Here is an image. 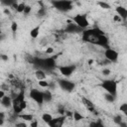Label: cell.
<instances>
[{"instance_id":"6da1fadb","label":"cell","mask_w":127,"mask_h":127,"mask_svg":"<svg viewBox=\"0 0 127 127\" xmlns=\"http://www.w3.org/2000/svg\"><path fill=\"white\" fill-rule=\"evenodd\" d=\"M82 40L92 45L100 46L102 48L109 49L108 46V38L104 35V33L98 28H92L88 30H84L82 32Z\"/></svg>"},{"instance_id":"7a4b0ae2","label":"cell","mask_w":127,"mask_h":127,"mask_svg":"<svg viewBox=\"0 0 127 127\" xmlns=\"http://www.w3.org/2000/svg\"><path fill=\"white\" fill-rule=\"evenodd\" d=\"M13 111L16 114H20L26 107H27V102L25 101V95L24 92H20L13 98V103H12Z\"/></svg>"},{"instance_id":"3957f363","label":"cell","mask_w":127,"mask_h":127,"mask_svg":"<svg viewBox=\"0 0 127 127\" xmlns=\"http://www.w3.org/2000/svg\"><path fill=\"white\" fill-rule=\"evenodd\" d=\"M101 86L103 87V89L106 90L107 93L116 96L117 93V82L113 79H104L101 83Z\"/></svg>"},{"instance_id":"277c9868","label":"cell","mask_w":127,"mask_h":127,"mask_svg":"<svg viewBox=\"0 0 127 127\" xmlns=\"http://www.w3.org/2000/svg\"><path fill=\"white\" fill-rule=\"evenodd\" d=\"M52 4L54 5V7L60 11H68L70 9H72V3L71 1H53Z\"/></svg>"},{"instance_id":"5b68a950","label":"cell","mask_w":127,"mask_h":127,"mask_svg":"<svg viewBox=\"0 0 127 127\" xmlns=\"http://www.w3.org/2000/svg\"><path fill=\"white\" fill-rule=\"evenodd\" d=\"M72 21L74 22V24H76L80 29H85L88 27L89 23H88V20L86 18L85 15H80V14H77L75 15L73 18H72Z\"/></svg>"},{"instance_id":"8992f818","label":"cell","mask_w":127,"mask_h":127,"mask_svg":"<svg viewBox=\"0 0 127 127\" xmlns=\"http://www.w3.org/2000/svg\"><path fill=\"white\" fill-rule=\"evenodd\" d=\"M30 97L39 105H42L44 102V96H43V91H40L36 88L31 89L30 91Z\"/></svg>"},{"instance_id":"52a82bcc","label":"cell","mask_w":127,"mask_h":127,"mask_svg":"<svg viewBox=\"0 0 127 127\" xmlns=\"http://www.w3.org/2000/svg\"><path fill=\"white\" fill-rule=\"evenodd\" d=\"M58 83L62 89H64V91H67V92H71L75 87V84L72 81L67 80V79H59Z\"/></svg>"},{"instance_id":"ba28073f","label":"cell","mask_w":127,"mask_h":127,"mask_svg":"<svg viewBox=\"0 0 127 127\" xmlns=\"http://www.w3.org/2000/svg\"><path fill=\"white\" fill-rule=\"evenodd\" d=\"M75 68H76V66L74 64H67V65H61V66H59L60 72L64 76H66V77L70 76L73 73V71L75 70Z\"/></svg>"},{"instance_id":"9c48e42d","label":"cell","mask_w":127,"mask_h":127,"mask_svg":"<svg viewBox=\"0 0 127 127\" xmlns=\"http://www.w3.org/2000/svg\"><path fill=\"white\" fill-rule=\"evenodd\" d=\"M118 53L115 51V50H113V49H111V48H109V49H106L105 51H104V57H105V59L107 60V61H109L110 63H115L117 60H118Z\"/></svg>"},{"instance_id":"30bf717a","label":"cell","mask_w":127,"mask_h":127,"mask_svg":"<svg viewBox=\"0 0 127 127\" xmlns=\"http://www.w3.org/2000/svg\"><path fill=\"white\" fill-rule=\"evenodd\" d=\"M64 119H65V115H61V116H58V117H54L53 120L48 125H49V127H63Z\"/></svg>"},{"instance_id":"8fae6325","label":"cell","mask_w":127,"mask_h":127,"mask_svg":"<svg viewBox=\"0 0 127 127\" xmlns=\"http://www.w3.org/2000/svg\"><path fill=\"white\" fill-rule=\"evenodd\" d=\"M115 11L117 13V15L123 20V21H126L127 20V8L123 7V6H117L115 8Z\"/></svg>"},{"instance_id":"7c38bea8","label":"cell","mask_w":127,"mask_h":127,"mask_svg":"<svg viewBox=\"0 0 127 127\" xmlns=\"http://www.w3.org/2000/svg\"><path fill=\"white\" fill-rule=\"evenodd\" d=\"M12 103H13V99H11V97L8 96V95H5L3 98H1V104L5 108L11 107L12 106Z\"/></svg>"},{"instance_id":"4fadbf2b","label":"cell","mask_w":127,"mask_h":127,"mask_svg":"<svg viewBox=\"0 0 127 127\" xmlns=\"http://www.w3.org/2000/svg\"><path fill=\"white\" fill-rule=\"evenodd\" d=\"M82 102H83L84 106L87 108V110H89V111H91V112L94 111V104H93L88 98H86V97H82Z\"/></svg>"},{"instance_id":"5bb4252c","label":"cell","mask_w":127,"mask_h":127,"mask_svg":"<svg viewBox=\"0 0 127 127\" xmlns=\"http://www.w3.org/2000/svg\"><path fill=\"white\" fill-rule=\"evenodd\" d=\"M40 29H41V26L40 25H38V26H36V27H34L31 31H30V36H31V38H33V39H36L38 36H39V33H40Z\"/></svg>"},{"instance_id":"9a60e30c","label":"cell","mask_w":127,"mask_h":127,"mask_svg":"<svg viewBox=\"0 0 127 127\" xmlns=\"http://www.w3.org/2000/svg\"><path fill=\"white\" fill-rule=\"evenodd\" d=\"M35 76H36V78L37 79H39V80H45V78H46V73H45V71L43 70V69H37L36 71H35Z\"/></svg>"},{"instance_id":"2e32d148","label":"cell","mask_w":127,"mask_h":127,"mask_svg":"<svg viewBox=\"0 0 127 127\" xmlns=\"http://www.w3.org/2000/svg\"><path fill=\"white\" fill-rule=\"evenodd\" d=\"M79 30H81L76 24H68L67 26H66V29H65V31L66 32H77V31H79Z\"/></svg>"},{"instance_id":"e0dca14e","label":"cell","mask_w":127,"mask_h":127,"mask_svg":"<svg viewBox=\"0 0 127 127\" xmlns=\"http://www.w3.org/2000/svg\"><path fill=\"white\" fill-rule=\"evenodd\" d=\"M43 96H44V101H46V102H50L53 98V95H52L50 90L43 91Z\"/></svg>"},{"instance_id":"ac0fdd59","label":"cell","mask_w":127,"mask_h":127,"mask_svg":"<svg viewBox=\"0 0 127 127\" xmlns=\"http://www.w3.org/2000/svg\"><path fill=\"white\" fill-rule=\"evenodd\" d=\"M53 116L50 114V113H44L43 115H42V120L45 122V123H47V124H49L52 120H53Z\"/></svg>"},{"instance_id":"d6986e66","label":"cell","mask_w":127,"mask_h":127,"mask_svg":"<svg viewBox=\"0 0 127 127\" xmlns=\"http://www.w3.org/2000/svg\"><path fill=\"white\" fill-rule=\"evenodd\" d=\"M18 116L21 119H24L26 121H33V119H34V116L32 114H19Z\"/></svg>"},{"instance_id":"ffe728a7","label":"cell","mask_w":127,"mask_h":127,"mask_svg":"<svg viewBox=\"0 0 127 127\" xmlns=\"http://www.w3.org/2000/svg\"><path fill=\"white\" fill-rule=\"evenodd\" d=\"M119 110H120L124 115L127 116V103H126V102L122 103V104L119 106Z\"/></svg>"},{"instance_id":"44dd1931","label":"cell","mask_w":127,"mask_h":127,"mask_svg":"<svg viewBox=\"0 0 127 127\" xmlns=\"http://www.w3.org/2000/svg\"><path fill=\"white\" fill-rule=\"evenodd\" d=\"M75 121H80V120H82L83 119V116L79 113V112H77V111H74L73 112V117H72Z\"/></svg>"},{"instance_id":"7402d4cb","label":"cell","mask_w":127,"mask_h":127,"mask_svg":"<svg viewBox=\"0 0 127 127\" xmlns=\"http://www.w3.org/2000/svg\"><path fill=\"white\" fill-rule=\"evenodd\" d=\"M26 6H27V5H26L24 2L19 3V6H18V9H17V12H18V13H24V10H25Z\"/></svg>"},{"instance_id":"603a6c76","label":"cell","mask_w":127,"mask_h":127,"mask_svg":"<svg viewBox=\"0 0 127 127\" xmlns=\"http://www.w3.org/2000/svg\"><path fill=\"white\" fill-rule=\"evenodd\" d=\"M97 4L101 7V8H103V9H110L111 7H110V5L108 4V3H106V2H102V1H99V2H97Z\"/></svg>"},{"instance_id":"cb8c5ba5","label":"cell","mask_w":127,"mask_h":127,"mask_svg":"<svg viewBox=\"0 0 127 127\" xmlns=\"http://www.w3.org/2000/svg\"><path fill=\"white\" fill-rule=\"evenodd\" d=\"M104 98H105V100H107L108 102H113V101L115 100V96H113V95H111V94H109V93L104 94Z\"/></svg>"},{"instance_id":"d4e9b609","label":"cell","mask_w":127,"mask_h":127,"mask_svg":"<svg viewBox=\"0 0 127 127\" xmlns=\"http://www.w3.org/2000/svg\"><path fill=\"white\" fill-rule=\"evenodd\" d=\"M17 30H18V24H17V22L13 21V22L11 23V31L15 34V33L17 32Z\"/></svg>"},{"instance_id":"484cf974","label":"cell","mask_w":127,"mask_h":127,"mask_svg":"<svg viewBox=\"0 0 127 127\" xmlns=\"http://www.w3.org/2000/svg\"><path fill=\"white\" fill-rule=\"evenodd\" d=\"M49 83H50V82H48L47 80H39V85H40L41 87H44V88L49 87Z\"/></svg>"},{"instance_id":"4316f807","label":"cell","mask_w":127,"mask_h":127,"mask_svg":"<svg viewBox=\"0 0 127 127\" xmlns=\"http://www.w3.org/2000/svg\"><path fill=\"white\" fill-rule=\"evenodd\" d=\"M113 121L116 123V124H121L123 121H122V117L120 116V115H116V116H114V118H113Z\"/></svg>"},{"instance_id":"83f0119b","label":"cell","mask_w":127,"mask_h":127,"mask_svg":"<svg viewBox=\"0 0 127 127\" xmlns=\"http://www.w3.org/2000/svg\"><path fill=\"white\" fill-rule=\"evenodd\" d=\"M89 127H104V126L100 121H97V122H91L89 124Z\"/></svg>"},{"instance_id":"f1b7e54d","label":"cell","mask_w":127,"mask_h":127,"mask_svg":"<svg viewBox=\"0 0 127 127\" xmlns=\"http://www.w3.org/2000/svg\"><path fill=\"white\" fill-rule=\"evenodd\" d=\"M4 120H5V114H4V112H0V126L3 125Z\"/></svg>"},{"instance_id":"f546056e","label":"cell","mask_w":127,"mask_h":127,"mask_svg":"<svg viewBox=\"0 0 127 127\" xmlns=\"http://www.w3.org/2000/svg\"><path fill=\"white\" fill-rule=\"evenodd\" d=\"M15 127H28L25 122H18L15 124Z\"/></svg>"},{"instance_id":"4dcf8cb0","label":"cell","mask_w":127,"mask_h":127,"mask_svg":"<svg viewBox=\"0 0 127 127\" xmlns=\"http://www.w3.org/2000/svg\"><path fill=\"white\" fill-rule=\"evenodd\" d=\"M30 11H31V7L27 5L26 8H25V10H24V14H25V15H28V14L30 13Z\"/></svg>"},{"instance_id":"1f68e13d","label":"cell","mask_w":127,"mask_h":127,"mask_svg":"<svg viewBox=\"0 0 127 127\" xmlns=\"http://www.w3.org/2000/svg\"><path fill=\"white\" fill-rule=\"evenodd\" d=\"M30 127H38V121H37V120H33V121H31Z\"/></svg>"},{"instance_id":"d6a6232c","label":"cell","mask_w":127,"mask_h":127,"mask_svg":"<svg viewBox=\"0 0 127 127\" xmlns=\"http://www.w3.org/2000/svg\"><path fill=\"white\" fill-rule=\"evenodd\" d=\"M109 73H110V69H108V68L102 69V74H103V75H108Z\"/></svg>"},{"instance_id":"836d02e7","label":"cell","mask_w":127,"mask_h":127,"mask_svg":"<svg viewBox=\"0 0 127 127\" xmlns=\"http://www.w3.org/2000/svg\"><path fill=\"white\" fill-rule=\"evenodd\" d=\"M113 20H114L115 22H120L122 19H121V18H120L118 15H114V17H113Z\"/></svg>"},{"instance_id":"e575fe53","label":"cell","mask_w":127,"mask_h":127,"mask_svg":"<svg viewBox=\"0 0 127 127\" xmlns=\"http://www.w3.org/2000/svg\"><path fill=\"white\" fill-rule=\"evenodd\" d=\"M46 53H47V54H53V53H54V49H53V48H48V49L46 50Z\"/></svg>"},{"instance_id":"d590c367","label":"cell","mask_w":127,"mask_h":127,"mask_svg":"<svg viewBox=\"0 0 127 127\" xmlns=\"http://www.w3.org/2000/svg\"><path fill=\"white\" fill-rule=\"evenodd\" d=\"M44 14H45V9H44V8H41V9L39 10V15H40V16H43Z\"/></svg>"},{"instance_id":"8d00e7d4","label":"cell","mask_w":127,"mask_h":127,"mask_svg":"<svg viewBox=\"0 0 127 127\" xmlns=\"http://www.w3.org/2000/svg\"><path fill=\"white\" fill-rule=\"evenodd\" d=\"M1 59H2L3 61H8V57H7L6 55H4V54L1 55Z\"/></svg>"},{"instance_id":"74e56055","label":"cell","mask_w":127,"mask_h":127,"mask_svg":"<svg viewBox=\"0 0 127 127\" xmlns=\"http://www.w3.org/2000/svg\"><path fill=\"white\" fill-rule=\"evenodd\" d=\"M5 96V92L4 90H0V98H3Z\"/></svg>"},{"instance_id":"f35d334b","label":"cell","mask_w":127,"mask_h":127,"mask_svg":"<svg viewBox=\"0 0 127 127\" xmlns=\"http://www.w3.org/2000/svg\"><path fill=\"white\" fill-rule=\"evenodd\" d=\"M4 13H5V14H7V15H9V14H10L9 9H7V8H6V9H4Z\"/></svg>"},{"instance_id":"ab89813d","label":"cell","mask_w":127,"mask_h":127,"mask_svg":"<svg viewBox=\"0 0 127 127\" xmlns=\"http://www.w3.org/2000/svg\"><path fill=\"white\" fill-rule=\"evenodd\" d=\"M119 126H120V127H127V124L124 123V122H122L121 124H119Z\"/></svg>"}]
</instances>
